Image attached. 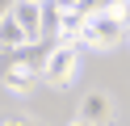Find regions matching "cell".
Returning a JSON list of instances; mask_svg holds the SVG:
<instances>
[{
    "mask_svg": "<svg viewBox=\"0 0 130 126\" xmlns=\"http://www.w3.org/2000/svg\"><path fill=\"white\" fill-rule=\"evenodd\" d=\"M126 46H130V25H126Z\"/></svg>",
    "mask_w": 130,
    "mask_h": 126,
    "instance_id": "obj_9",
    "label": "cell"
},
{
    "mask_svg": "<svg viewBox=\"0 0 130 126\" xmlns=\"http://www.w3.org/2000/svg\"><path fill=\"white\" fill-rule=\"evenodd\" d=\"M126 25L130 21H118V17H109L101 8V13L88 21V30H84V46H92V50H113L118 42H126Z\"/></svg>",
    "mask_w": 130,
    "mask_h": 126,
    "instance_id": "obj_1",
    "label": "cell"
},
{
    "mask_svg": "<svg viewBox=\"0 0 130 126\" xmlns=\"http://www.w3.org/2000/svg\"><path fill=\"white\" fill-rule=\"evenodd\" d=\"M29 84H34V72L21 63H4V88L9 92H29Z\"/></svg>",
    "mask_w": 130,
    "mask_h": 126,
    "instance_id": "obj_6",
    "label": "cell"
},
{
    "mask_svg": "<svg viewBox=\"0 0 130 126\" xmlns=\"http://www.w3.org/2000/svg\"><path fill=\"white\" fill-rule=\"evenodd\" d=\"M9 13H13V21L38 42V34H42V4H34V0H17V4H9Z\"/></svg>",
    "mask_w": 130,
    "mask_h": 126,
    "instance_id": "obj_4",
    "label": "cell"
},
{
    "mask_svg": "<svg viewBox=\"0 0 130 126\" xmlns=\"http://www.w3.org/2000/svg\"><path fill=\"white\" fill-rule=\"evenodd\" d=\"M67 126H92V122H84V118H80V114H76V118H71V122H67Z\"/></svg>",
    "mask_w": 130,
    "mask_h": 126,
    "instance_id": "obj_8",
    "label": "cell"
},
{
    "mask_svg": "<svg viewBox=\"0 0 130 126\" xmlns=\"http://www.w3.org/2000/svg\"><path fill=\"white\" fill-rule=\"evenodd\" d=\"M76 72H80V46L63 42V46L51 55V63H46V72H42V76H46V84H59V88H63V84L76 80Z\"/></svg>",
    "mask_w": 130,
    "mask_h": 126,
    "instance_id": "obj_2",
    "label": "cell"
},
{
    "mask_svg": "<svg viewBox=\"0 0 130 126\" xmlns=\"http://www.w3.org/2000/svg\"><path fill=\"white\" fill-rule=\"evenodd\" d=\"M0 42H4V55H13V50H21V46H29V42H34L17 21H13L9 8H4V17H0Z\"/></svg>",
    "mask_w": 130,
    "mask_h": 126,
    "instance_id": "obj_5",
    "label": "cell"
},
{
    "mask_svg": "<svg viewBox=\"0 0 130 126\" xmlns=\"http://www.w3.org/2000/svg\"><path fill=\"white\" fill-rule=\"evenodd\" d=\"M4 126H34V122H25V118H9Z\"/></svg>",
    "mask_w": 130,
    "mask_h": 126,
    "instance_id": "obj_7",
    "label": "cell"
},
{
    "mask_svg": "<svg viewBox=\"0 0 130 126\" xmlns=\"http://www.w3.org/2000/svg\"><path fill=\"white\" fill-rule=\"evenodd\" d=\"M80 118H84V122H92V126L113 122V97H109V92H101V88L84 92V97H80Z\"/></svg>",
    "mask_w": 130,
    "mask_h": 126,
    "instance_id": "obj_3",
    "label": "cell"
}]
</instances>
